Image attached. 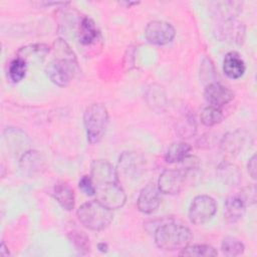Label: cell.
<instances>
[{
  "mask_svg": "<svg viewBox=\"0 0 257 257\" xmlns=\"http://www.w3.org/2000/svg\"><path fill=\"white\" fill-rule=\"evenodd\" d=\"M90 177L94 184L96 200L110 210L121 208L125 193L120 186L116 170L106 160H95L90 167Z\"/></svg>",
  "mask_w": 257,
  "mask_h": 257,
  "instance_id": "cell-1",
  "label": "cell"
},
{
  "mask_svg": "<svg viewBox=\"0 0 257 257\" xmlns=\"http://www.w3.org/2000/svg\"><path fill=\"white\" fill-rule=\"evenodd\" d=\"M51 57L45 66L49 79L60 87L67 86L78 70L73 50L63 39H56L50 50Z\"/></svg>",
  "mask_w": 257,
  "mask_h": 257,
  "instance_id": "cell-2",
  "label": "cell"
},
{
  "mask_svg": "<svg viewBox=\"0 0 257 257\" xmlns=\"http://www.w3.org/2000/svg\"><path fill=\"white\" fill-rule=\"evenodd\" d=\"M156 245L166 251L182 250L190 244L193 239L191 230L174 221H168L160 224L155 231Z\"/></svg>",
  "mask_w": 257,
  "mask_h": 257,
  "instance_id": "cell-3",
  "label": "cell"
},
{
  "mask_svg": "<svg viewBox=\"0 0 257 257\" xmlns=\"http://www.w3.org/2000/svg\"><path fill=\"white\" fill-rule=\"evenodd\" d=\"M76 216L82 226L92 231L103 230L113 219L112 210L108 209L97 200L83 203L77 209Z\"/></svg>",
  "mask_w": 257,
  "mask_h": 257,
  "instance_id": "cell-4",
  "label": "cell"
},
{
  "mask_svg": "<svg viewBox=\"0 0 257 257\" xmlns=\"http://www.w3.org/2000/svg\"><path fill=\"white\" fill-rule=\"evenodd\" d=\"M83 123L89 144H97L103 137L107 123L108 111L102 103H92L83 113Z\"/></svg>",
  "mask_w": 257,
  "mask_h": 257,
  "instance_id": "cell-5",
  "label": "cell"
},
{
  "mask_svg": "<svg viewBox=\"0 0 257 257\" xmlns=\"http://www.w3.org/2000/svg\"><path fill=\"white\" fill-rule=\"evenodd\" d=\"M217 212L215 200L208 195L196 196L189 207V219L197 226L209 222Z\"/></svg>",
  "mask_w": 257,
  "mask_h": 257,
  "instance_id": "cell-6",
  "label": "cell"
},
{
  "mask_svg": "<svg viewBox=\"0 0 257 257\" xmlns=\"http://www.w3.org/2000/svg\"><path fill=\"white\" fill-rule=\"evenodd\" d=\"M146 168V160L136 152H124L120 155L117 163L116 173L118 179L135 180L139 178Z\"/></svg>",
  "mask_w": 257,
  "mask_h": 257,
  "instance_id": "cell-7",
  "label": "cell"
},
{
  "mask_svg": "<svg viewBox=\"0 0 257 257\" xmlns=\"http://www.w3.org/2000/svg\"><path fill=\"white\" fill-rule=\"evenodd\" d=\"M176 35L174 26L166 21L154 20L147 24L145 36L154 45H166L170 43Z\"/></svg>",
  "mask_w": 257,
  "mask_h": 257,
  "instance_id": "cell-8",
  "label": "cell"
},
{
  "mask_svg": "<svg viewBox=\"0 0 257 257\" xmlns=\"http://www.w3.org/2000/svg\"><path fill=\"white\" fill-rule=\"evenodd\" d=\"M76 36L79 45L82 48H91L97 46L101 41L100 32L95 24V22L88 16H83L78 24Z\"/></svg>",
  "mask_w": 257,
  "mask_h": 257,
  "instance_id": "cell-9",
  "label": "cell"
},
{
  "mask_svg": "<svg viewBox=\"0 0 257 257\" xmlns=\"http://www.w3.org/2000/svg\"><path fill=\"white\" fill-rule=\"evenodd\" d=\"M161 204V191L158 185L150 182L140 192L137 206L139 211L144 214H152L155 212Z\"/></svg>",
  "mask_w": 257,
  "mask_h": 257,
  "instance_id": "cell-10",
  "label": "cell"
},
{
  "mask_svg": "<svg viewBox=\"0 0 257 257\" xmlns=\"http://www.w3.org/2000/svg\"><path fill=\"white\" fill-rule=\"evenodd\" d=\"M185 176L179 170H165L158 180V188L163 194L176 195L181 192L184 186Z\"/></svg>",
  "mask_w": 257,
  "mask_h": 257,
  "instance_id": "cell-11",
  "label": "cell"
},
{
  "mask_svg": "<svg viewBox=\"0 0 257 257\" xmlns=\"http://www.w3.org/2000/svg\"><path fill=\"white\" fill-rule=\"evenodd\" d=\"M204 96L210 105L221 107L229 103L234 98V93L227 86L214 81L206 85Z\"/></svg>",
  "mask_w": 257,
  "mask_h": 257,
  "instance_id": "cell-12",
  "label": "cell"
},
{
  "mask_svg": "<svg viewBox=\"0 0 257 257\" xmlns=\"http://www.w3.org/2000/svg\"><path fill=\"white\" fill-rule=\"evenodd\" d=\"M248 140V134L244 130H236L234 132L228 133L224 136L221 142L222 151L229 155H237L246 146Z\"/></svg>",
  "mask_w": 257,
  "mask_h": 257,
  "instance_id": "cell-13",
  "label": "cell"
},
{
  "mask_svg": "<svg viewBox=\"0 0 257 257\" xmlns=\"http://www.w3.org/2000/svg\"><path fill=\"white\" fill-rule=\"evenodd\" d=\"M220 33L226 39V41L241 44L245 37V26L236 18L226 19L221 24Z\"/></svg>",
  "mask_w": 257,
  "mask_h": 257,
  "instance_id": "cell-14",
  "label": "cell"
},
{
  "mask_svg": "<svg viewBox=\"0 0 257 257\" xmlns=\"http://www.w3.org/2000/svg\"><path fill=\"white\" fill-rule=\"evenodd\" d=\"M19 168L24 176L31 177L43 170L44 160L38 152L28 151L22 155L19 161Z\"/></svg>",
  "mask_w": 257,
  "mask_h": 257,
  "instance_id": "cell-15",
  "label": "cell"
},
{
  "mask_svg": "<svg viewBox=\"0 0 257 257\" xmlns=\"http://www.w3.org/2000/svg\"><path fill=\"white\" fill-rule=\"evenodd\" d=\"M246 65L240 54L236 51L228 52L223 59V71L232 79H238L243 76Z\"/></svg>",
  "mask_w": 257,
  "mask_h": 257,
  "instance_id": "cell-16",
  "label": "cell"
},
{
  "mask_svg": "<svg viewBox=\"0 0 257 257\" xmlns=\"http://www.w3.org/2000/svg\"><path fill=\"white\" fill-rule=\"evenodd\" d=\"M52 196L56 202L66 211H70L74 207V191L66 182H58L52 191Z\"/></svg>",
  "mask_w": 257,
  "mask_h": 257,
  "instance_id": "cell-17",
  "label": "cell"
},
{
  "mask_svg": "<svg viewBox=\"0 0 257 257\" xmlns=\"http://www.w3.org/2000/svg\"><path fill=\"white\" fill-rule=\"evenodd\" d=\"M245 210L246 204L239 196L229 197L224 203V217L229 223H236L241 220Z\"/></svg>",
  "mask_w": 257,
  "mask_h": 257,
  "instance_id": "cell-18",
  "label": "cell"
},
{
  "mask_svg": "<svg viewBox=\"0 0 257 257\" xmlns=\"http://www.w3.org/2000/svg\"><path fill=\"white\" fill-rule=\"evenodd\" d=\"M219 179L226 185L236 186L241 182L242 175L239 168L230 163H222L217 170Z\"/></svg>",
  "mask_w": 257,
  "mask_h": 257,
  "instance_id": "cell-19",
  "label": "cell"
},
{
  "mask_svg": "<svg viewBox=\"0 0 257 257\" xmlns=\"http://www.w3.org/2000/svg\"><path fill=\"white\" fill-rule=\"evenodd\" d=\"M191 150L192 147L185 142L173 143L165 154V160L171 164L183 162L190 155Z\"/></svg>",
  "mask_w": 257,
  "mask_h": 257,
  "instance_id": "cell-20",
  "label": "cell"
},
{
  "mask_svg": "<svg viewBox=\"0 0 257 257\" xmlns=\"http://www.w3.org/2000/svg\"><path fill=\"white\" fill-rule=\"evenodd\" d=\"M224 118V113L221 107L214 105H208L204 107L200 114L201 122L206 126H213L220 123Z\"/></svg>",
  "mask_w": 257,
  "mask_h": 257,
  "instance_id": "cell-21",
  "label": "cell"
},
{
  "mask_svg": "<svg viewBox=\"0 0 257 257\" xmlns=\"http://www.w3.org/2000/svg\"><path fill=\"white\" fill-rule=\"evenodd\" d=\"M180 255L182 256H204V257H212L217 256L218 252L217 250L210 246L205 244H194V245H188L182 251L180 252Z\"/></svg>",
  "mask_w": 257,
  "mask_h": 257,
  "instance_id": "cell-22",
  "label": "cell"
},
{
  "mask_svg": "<svg viewBox=\"0 0 257 257\" xmlns=\"http://www.w3.org/2000/svg\"><path fill=\"white\" fill-rule=\"evenodd\" d=\"M221 250L226 256H238L244 253V244L237 238L226 236L221 242Z\"/></svg>",
  "mask_w": 257,
  "mask_h": 257,
  "instance_id": "cell-23",
  "label": "cell"
},
{
  "mask_svg": "<svg viewBox=\"0 0 257 257\" xmlns=\"http://www.w3.org/2000/svg\"><path fill=\"white\" fill-rule=\"evenodd\" d=\"M27 71V61L19 56L14 58L8 68V74L13 82L21 81Z\"/></svg>",
  "mask_w": 257,
  "mask_h": 257,
  "instance_id": "cell-24",
  "label": "cell"
},
{
  "mask_svg": "<svg viewBox=\"0 0 257 257\" xmlns=\"http://www.w3.org/2000/svg\"><path fill=\"white\" fill-rule=\"evenodd\" d=\"M68 239L74 246L75 250L80 254H87L90 251L89 238L81 231H71L68 234Z\"/></svg>",
  "mask_w": 257,
  "mask_h": 257,
  "instance_id": "cell-25",
  "label": "cell"
},
{
  "mask_svg": "<svg viewBox=\"0 0 257 257\" xmlns=\"http://www.w3.org/2000/svg\"><path fill=\"white\" fill-rule=\"evenodd\" d=\"M148 102L153 105L154 107H161L165 104V93L163 90V87L158 86L156 84L151 85L149 88V92L147 93Z\"/></svg>",
  "mask_w": 257,
  "mask_h": 257,
  "instance_id": "cell-26",
  "label": "cell"
},
{
  "mask_svg": "<svg viewBox=\"0 0 257 257\" xmlns=\"http://www.w3.org/2000/svg\"><path fill=\"white\" fill-rule=\"evenodd\" d=\"M182 138H190L195 135L196 132V121L194 117L190 114L186 115L184 119L179 122V126L177 128Z\"/></svg>",
  "mask_w": 257,
  "mask_h": 257,
  "instance_id": "cell-27",
  "label": "cell"
},
{
  "mask_svg": "<svg viewBox=\"0 0 257 257\" xmlns=\"http://www.w3.org/2000/svg\"><path fill=\"white\" fill-rule=\"evenodd\" d=\"M79 189L86 195V196H94L95 195V188L90 176L84 175L80 178L78 182Z\"/></svg>",
  "mask_w": 257,
  "mask_h": 257,
  "instance_id": "cell-28",
  "label": "cell"
},
{
  "mask_svg": "<svg viewBox=\"0 0 257 257\" xmlns=\"http://www.w3.org/2000/svg\"><path fill=\"white\" fill-rule=\"evenodd\" d=\"M239 197L243 200V202L246 204V206L254 204L256 202V188H255V185L244 188Z\"/></svg>",
  "mask_w": 257,
  "mask_h": 257,
  "instance_id": "cell-29",
  "label": "cell"
},
{
  "mask_svg": "<svg viewBox=\"0 0 257 257\" xmlns=\"http://www.w3.org/2000/svg\"><path fill=\"white\" fill-rule=\"evenodd\" d=\"M256 161H257V158H256V155H253L249 161H248V164H247V170H248V173L249 175L251 176L252 179H256V172H257V169H256Z\"/></svg>",
  "mask_w": 257,
  "mask_h": 257,
  "instance_id": "cell-30",
  "label": "cell"
},
{
  "mask_svg": "<svg viewBox=\"0 0 257 257\" xmlns=\"http://www.w3.org/2000/svg\"><path fill=\"white\" fill-rule=\"evenodd\" d=\"M0 255L2 257H7L8 255H10V253H9V251H8V249H7V247H6L4 242H2L1 245H0Z\"/></svg>",
  "mask_w": 257,
  "mask_h": 257,
  "instance_id": "cell-31",
  "label": "cell"
},
{
  "mask_svg": "<svg viewBox=\"0 0 257 257\" xmlns=\"http://www.w3.org/2000/svg\"><path fill=\"white\" fill-rule=\"evenodd\" d=\"M97 249L100 251V252H103V253H105V252H107V249H108V247H107V244L106 243H99L98 245H97Z\"/></svg>",
  "mask_w": 257,
  "mask_h": 257,
  "instance_id": "cell-32",
  "label": "cell"
},
{
  "mask_svg": "<svg viewBox=\"0 0 257 257\" xmlns=\"http://www.w3.org/2000/svg\"><path fill=\"white\" fill-rule=\"evenodd\" d=\"M120 4H122V5H125L126 7H131V6H133V5H138L139 4V2H132V1H124V2H121Z\"/></svg>",
  "mask_w": 257,
  "mask_h": 257,
  "instance_id": "cell-33",
  "label": "cell"
}]
</instances>
